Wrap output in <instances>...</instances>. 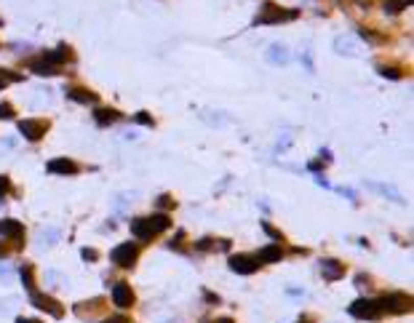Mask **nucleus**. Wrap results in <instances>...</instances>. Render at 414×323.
<instances>
[{
    "label": "nucleus",
    "instance_id": "nucleus-15",
    "mask_svg": "<svg viewBox=\"0 0 414 323\" xmlns=\"http://www.w3.org/2000/svg\"><path fill=\"white\" fill-rule=\"evenodd\" d=\"M198 251H227L230 248V241H224V238H200V241L195 243Z\"/></svg>",
    "mask_w": 414,
    "mask_h": 323
},
{
    "label": "nucleus",
    "instance_id": "nucleus-35",
    "mask_svg": "<svg viewBox=\"0 0 414 323\" xmlns=\"http://www.w3.org/2000/svg\"><path fill=\"white\" fill-rule=\"evenodd\" d=\"M182 241H185V233H176L174 243H169V248H176V251H182Z\"/></svg>",
    "mask_w": 414,
    "mask_h": 323
},
{
    "label": "nucleus",
    "instance_id": "nucleus-13",
    "mask_svg": "<svg viewBox=\"0 0 414 323\" xmlns=\"http://www.w3.org/2000/svg\"><path fill=\"white\" fill-rule=\"evenodd\" d=\"M281 259H283V251H281L278 243L265 246V248L257 254V262H259V265H273V262H281Z\"/></svg>",
    "mask_w": 414,
    "mask_h": 323
},
{
    "label": "nucleus",
    "instance_id": "nucleus-29",
    "mask_svg": "<svg viewBox=\"0 0 414 323\" xmlns=\"http://www.w3.org/2000/svg\"><path fill=\"white\" fill-rule=\"evenodd\" d=\"M262 230H265V233H267L270 238H273V241H278V243L283 241V233H281V230H275V227H273V224H267V222H262Z\"/></svg>",
    "mask_w": 414,
    "mask_h": 323
},
{
    "label": "nucleus",
    "instance_id": "nucleus-32",
    "mask_svg": "<svg viewBox=\"0 0 414 323\" xmlns=\"http://www.w3.org/2000/svg\"><path fill=\"white\" fill-rule=\"evenodd\" d=\"M80 257L86 259V262H97V259H99V251H97V248H83Z\"/></svg>",
    "mask_w": 414,
    "mask_h": 323
},
{
    "label": "nucleus",
    "instance_id": "nucleus-14",
    "mask_svg": "<svg viewBox=\"0 0 414 323\" xmlns=\"http://www.w3.org/2000/svg\"><path fill=\"white\" fill-rule=\"evenodd\" d=\"M67 97L73 99V102H80V104H97L99 102V97L94 91H88V88H67Z\"/></svg>",
    "mask_w": 414,
    "mask_h": 323
},
{
    "label": "nucleus",
    "instance_id": "nucleus-25",
    "mask_svg": "<svg viewBox=\"0 0 414 323\" xmlns=\"http://www.w3.org/2000/svg\"><path fill=\"white\" fill-rule=\"evenodd\" d=\"M19 80H21L19 73H11V70H3V67H0V91H3L8 83H19Z\"/></svg>",
    "mask_w": 414,
    "mask_h": 323
},
{
    "label": "nucleus",
    "instance_id": "nucleus-28",
    "mask_svg": "<svg viewBox=\"0 0 414 323\" xmlns=\"http://www.w3.org/2000/svg\"><path fill=\"white\" fill-rule=\"evenodd\" d=\"M358 35H361V38H366L369 43H382V35H377V32L366 30V27H361V30H358Z\"/></svg>",
    "mask_w": 414,
    "mask_h": 323
},
{
    "label": "nucleus",
    "instance_id": "nucleus-12",
    "mask_svg": "<svg viewBox=\"0 0 414 323\" xmlns=\"http://www.w3.org/2000/svg\"><path fill=\"white\" fill-rule=\"evenodd\" d=\"M321 275L326 281H339L342 275H345V267H342V262H337V259H321Z\"/></svg>",
    "mask_w": 414,
    "mask_h": 323
},
{
    "label": "nucleus",
    "instance_id": "nucleus-19",
    "mask_svg": "<svg viewBox=\"0 0 414 323\" xmlns=\"http://www.w3.org/2000/svg\"><path fill=\"white\" fill-rule=\"evenodd\" d=\"M267 62H273V64H286L289 62V51L283 49V45H270L267 49Z\"/></svg>",
    "mask_w": 414,
    "mask_h": 323
},
{
    "label": "nucleus",
    "instance_id": "nucleus-39",
    "mask_svg": "<svg viewBox=\"0 0 414 323\" xmlns=\"http://www.w3.org/2000/svg\"><path fill=\"white\" fill-rule=\"evenodd\" d=\"M8 275H11V270H8V267H0V278H3V281H6V278H8Z\"/></svg>",
    "mask_w": 414,
    "mask_h": 323
},
{
    "label": "nucleus",
    "instance_id": "nucleus-31",
    "mask_svg": "<svg viewBox=\"0 0 414 323\" xmlns=\"http://www.w3.org/2000/svg\"><path fill=\"white\" fill-rule=\"evenodd\" d=\"M8 193H11V179L0 174V198H6Z\"/></svg>",
    "mask_w": 414,
    "mask_h": 323
},
{
    "label": "nucleus",
    "instance_id": "nucleus-41",
    "mask_svg": "<svg viewBox=\"0 0 414 323\" xmlns=\"http://www.w3.org/2000/svg\"><path fill=\"white\" fill-rule=\"evenodd\" d=\"M217 323H235V320H233V318H219Z\"/></svg>",
    "mask_w": 414,
    "mask_h": 323
},
{
    "label": "nucleus",
    "instance_id": "nucleus-24",
    "mask_svg": "<svg viewBox=\"0 0 414 323\" xmlns=\"http://www.w3.org/2000/svg\"><path fill=\"white\" fill-rule=\"evenodd\" d=\"M19 275H21V286H25L27 291H32V289H35V275H32V267H30V265H21Z\"/></svg>",
    "mask_w": 414,
    "mask_h": 323
},
{
    "label": "nucleus",
    "instance_id": "nucleus-16",
    "mask_svg": "<svg viewBox=\"0 0 414 323\" xmlns=\"http://www.w3.org/2000/svg\"><path fill=\"white\" fill-rule=\"evenodd\" d=\"M43 59L49 64H54V67H59L62 62H67V59H73V51L67 49V45H59L56 51H49V54H43Z\"/></svg>",
    "mask_w": 414,
    "mask_h": 323
},
{
    "label": "nucleus",
    "instance_id": "nucleus-33",
    "mask_svg": "<svg viewBox=\"0 0 414 323\" xmlns=\"http://www.w3.org/2000/svg\"><path fill=\"white\" fill-rule=\"evenodd\" d=\"M11 115H14V107H11L8 102H3V104H0V121H8Z\"/></svg>",
    "mask_w": 414,
    "mask_h": 323
},
{
    "label": "nucleus",
    "instance_id": "nucleus-38",
    "mask_svg": "<svg viewBox=\"0 0 414 323\" xmlns=\"http://www.w3.org/2000/svg\"><path fill=\"white\" fill-rule=\"evenodd\" d=\"M16 323H43V320H35V318H21V315H19V318H16Z\"/></svg>",
    "mask_w": 414,
    "mask_h": 323
},
{
    "label": "nucleus",
    "instance_id": "nucleus-5",
    "mask_svg": "<svg viewBox=\"0 0 414 323\" xmlns=\"http://www.w3.org/2000/svg\"><path fill=\"white\" fill-rule=\"evenodd\" d=\"M136 257H139L136 243H121V246H115V248H112L110 262H115L118 267H131L134 262H136Z\"/></svg>",
    "mask_w": 414,
    "mask_h": 323
},
{
    "label": "nucleus",
    "instance_id": "nucleus-1",
    "mask_svg": "<svg viewBox=\"0 0 414 323\" xmlns=\"http://www.w3.org/2000/svg\"><path fill=\"white\" fill-rule=\"evenodd\" d=\"M171 227V217L169 214H152V217H139L131 222V233L139 238V241H150V238H155L160 233H166Z\"/></svg>",
    "mask_w": 414,
    "mask_h": 323
},
{
    "label": "nucleus",
    "instance_id": "nucleus-20",
    "mask_svg": "<svg viewBox=\"0 0 414 323\" xmlns=\"http://www.w3.org/2000/svg\"><path fill=\"white\" fill-rule=\"evenodd\" d=\"M30 70H32V73H38V75H56V73H59V67L49 64L45 59H32V62H30Z\"/></svg>",
    "mask_w": 414,
    "mask_h": 323
},
{
    "label": "nucleus",
    "instance_id": "nucleus-42",
    "mask_svg": "<svg viewBox=\"0 0 414 323\" xmlns=\"http://www.w3.org/2000/svg\"><path fill=\"white\" fill-rule=\"evenodd\" d=\"M300 323H307V318H302V320H300Z\"/></svg>",
    "mask_w": 414,
    "mask_h": 323
},
{
    "label": "nucleus",
    "instance_id": "nucleus-21",
    "mask_svg": "<svg viewBox=\"0 0 414 323\" xmlns=\"http://www.w3.org/2000/svg\"><path fill=\"white\" fill-rule=\"evenodd\" d=\"M40 248L45 246V248H49V246H54L56 241H59V238H62V233H59L56 230V227H45V230H40Z\"/></svg>",
    "mask_w": 414,
    "mask_h": 323
},
{
    "label": "nucleus",
    "instance_id": "nucleus-3",
    "mask_svg": "<svg viewBox=\"0 0 414 323\" xmlns=\"http://www.w3.org/2000/svg\"><path fill=\"white\" fill-rule=\"evenodd\" d=\"M350 315L353 318H363V320H377L382 315V305L363 296V299H356V302L350 305Z\"/></svg>",
    "mask_w": 414,
    "mask_h": 323
},
{
    "label": "nucleus",
    "instance_id": "nucleus-27",
    "mask_svg": "<svg viewBox=\"0 0 414 323\" xmlns=\"http://www.w3.org/2000/svg\"><path fill=\"white\" fill-rule=\"evenodd\" d=\"M377 73H380L382 78H390V80H398V78H401V73H398L396 67H385V64L377 67Z\"/></svg>",
    "mask_w": 414,
    "mask_h": 323
},
{
    "label": "nucleus",
    "instance_id": "nucleus-4",
    "mask_svg": "<svg viewBox=\"0 0 414 323\" xmlns=\"http://www.w3.org/2000/svg\"><path fill=\"white\" fill-rule=\"evenodd\" d=\"M382 305L385 313H409L411 310V296L409 294H401V291H393V294H385L382 299H377Z\"/></svg>",
    "mask_w": 414,
    "mask_h": 323
},
{
    "label": "nucleus",
    "instance_id": "nucleus-17",
    "mask_svg": "<svg viewBox=\"0 0 414 323\" xmlns=\"http://www.w3.org/2000/svg\"><path fill=\"white\" fill-rule=\"evenodd\" d=\"M366 187H369V190H377V193H380V195H387L390 200H396V203H404V198H401V193H398V190H396L393 184H380V182H369V184H366Z\"/></svg>",
    "mask_w": 414,
    "mask_h": 323
},
{
    "label": "nucleus",
    "instance_id": "nucleus-11",
    "mask_svg": "<svg viewBox=\"0 0 414 323\" xmlns=\"http://www.w3.org/2000/svg\"><path fill=\"white\" fill-rule=\"evenodd\" d=\"M49 171L51 174H67V176H73L80 169H78V163L70 160V158H54V160H49Z\"/></svg>",
    "mask_w": 414,
    "mask_h": 323
},
{
    "label": "nucleus",
    "instance_id": "nucleus-37",
    "mask_svg": "<svg viewBox=\"0 0 414 323\" xmlns=\"http://www.w3.org/2000/svg\"><path fill=\"white\" fill-rule=\"evenodd\" d=\"M136 123H142V126H152V118H150L147 112H139V115H136Z\"/></svg>",
    "mask_w": 414,
    "mask_h": 323
},
{
    "label": "nucleus",
    "instance_id": "nucleus-10",
    "mask_svg": "<svg viewBox=\"0 0 414 323\" xmlns=\"http://www.w3.org/2000/svg\"><path fill=\"white\" fill-rule=\"evenodd\" d=\"M0 235L8 238V241H16L21 246V238H25V227L16 219H0Z\"/></svg>",
    "mask_w": 414,
    "mask_h": 323
},
{
    "label": "nucleus",
    "instance_id": "nucleus-7",
    "mask_svg": "<svg viewBox=\"0 0 414 323\" xmlns=\"http://www.w3.org/2000/svg\"><path fill=\"white\" fill-rule=\"evenodd\" d=\"M45 131H49V123L45 121H35V118H27V121H19V134L30 139V142H38L45 136Z\"/></svg>",
    "mask_w": 414,
    "mask_h": 323
},
{
    "label": "nucleus",
    "instance_id": "nucleus-23",
    "mask_svg": "<svg viewBox=\"0 0 414 323\" xmlns=\"http://www.w3.org/2000/svg\"><path fill=\"white\" fill-rule=\"evenodd\" d=\"M409 6H411V0H385L382 3V8L387 11V14H398V11H404Z\"/></svg>",
    "mask_w": 414,
    "mask_h": 323
},
{
    "label": "nucleus",
    "instance_id": "nucleus-34",
    "mask_svg": "<svg viewBox=\"0 0 414 323\" xmlns=\"http://www.w3.org/2000/svg\"><path fill=\"white\" fill-rule=\"evenodd\" d=\"M158 206H160V209H174V200H171V195H160Z\"/></svg>",
    "mask_w": 414,
    "mask_h": 323
},
{
    "label": "nucleus",
    "instance_id": "nucleus-30",
    "mask_svg": "<svg viewBox=\"0 0 414 323\" xmlns=\"http://www.w3.org/2000/svg\"><path fill=\"white\" fill-rule=\"evenodd\" d=\"M45 278H49L54 286H64V283H67L64 275H59V272H54V270H51V272H45Z\"/></svg>",
    "mask_w": 414,
    "mask_h": 323
},
{
    "label": "nucleus",
    "instance_id": "nucleus-18",
    "mask_svg": "<svg viewBox=\"0 0 414 323\" xmlns=\"http://www.w3.org/2000/svg\"><path fill=\"white\" fill-rule=\"evenodd\" d=\"M94 118H97L99 126H110V123H115L121 115H118V110H112V107H99V110L94 112Z\"/></svg>",
    "mask_w": 414,
    "mask_h": 323
},
{
    "label": "nucleus",
    "instance_id": "nucleus-26",
    "mask_svg": "<svg viewBox=\"0 0 414 323\" xmlns=\"http://www.w3.org/2000/svg\"><path fill=\"white\" fill-rule=\"evenodd\" d=\"M99 307H102V299H94V302H88V307H83V305H80V307H75V313H78L80 318H83V315L88 318V315L94 313V310H99Z\"/></svg>",
    "mask_w": 414,
    "mask_h": 323
},
{
    "label": "nucleus",
    "instance_id": "nucleus-6",
    "mask_svg": "<svg viewBox=\"0 0 414 323\" xmlns=\"http://www.w3.org/2000/svg\"><path fill=\"white\" fill-rule=\"evenodd\" d=\"M30 302L38 307V310H43V313H49L51 318H62L64 315V307L59 305L54 296H49V294H35V291H30Z\"/></svg>",
    "mask_w": 414,
    "mask_h": 323
},
{
    "label": "nucleus",
    "instance_id": "nucleus-40",
    "mask_svg": "<svg viewBox=\"0 0 414 323\" xmlns=\"http://www.w3.org/2000/svg\"><path fill=\"white\" fill-rule=\"evenodd\" d=\"M6 254H8V251H6V246H3V243H0V259H3Z\"/></svg>",
    "mask_w": 414,
    "mask_h": 323
},
{
    "label": "nucleus",
    "instance_id": "nucleus-36",
    "mask_svg": "<svg viewBox=\"0 0 414 323\" xmlns=\"http://www.w3.org/2000/svg\"><path fill=\"white\" fill-rule=\"evenodd\" d=\"M102 323H131L126 315H110V318H104Z\"/></svg>",
    "mask_w": 414,
    "mask_h": 323
},
{
    "label": "nucleus",
    "instance_id": "nucleus-8",
    "mask_svg": "<svg viewBox=\"0 0 414 323\" xmlns=\"http://www.w3.org/2000/svg\"><path fill=\"white\" fill-rule=\"evenodd\" d=\"M230 270L238 272V275H251V272L259 270V262H257V257L235 254V257H230Z\"/></svg>",
    "mask_w": 414,
    "mask_h": 323
},
{
    "label": "nucleus",
    "instance_id": "nucleus-9",
    "mask_svg": "<svg viewBox=\"0 0 414 323\" xmlns=\"http://www.w3.org/2000/svg\"><path fill=\"white\" fill-rule=\"evenodd\" d=\"M134 291H131V286L128 283H115L112 286V305L115 307H121V310H126V307H131L134 305Z\"/></svg>",
    "mask_w": 414,
    "mask_h": 323
},
{
    "label": "nucleus",
    "instance_id": "nucleus-22",
    "mask_svg": "<svg viewBox=\"0 0 414 323\" xmlns=\"http://www.w3.org/2000/svg\"><path fill=\"white\" fill-rule=\"evenodd\" d=\"M334 49H337V54L356 56V45H353V40H350V38H337V40H334Z\"/></svg>",
    "mask_w": 414,
    "mask_h": 323
},
{
    "label": "nucleus",
    "instance_id": "nucleus-2",
    "mask_svg": "<svg viewBox=\"0 0 414 323\" xmlns=\"http://www.w3.org/2000/svg\"><path fill=\"white\" fill-rule=\"evenodd\" d=\"M300 11H283L275 3H265L262 6V14L254 19V25H278V21H289V19H297Z\"/></svg>",
    "mask_w": 414,
    "mask_h": 323
}]
</instances>
